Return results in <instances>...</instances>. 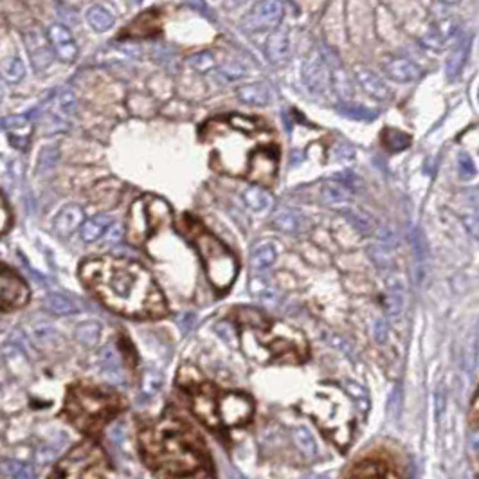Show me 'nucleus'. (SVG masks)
<instances>
[{"label":"nucleus","mask_w":479,"mask_h":479,"mask_svg":"<svg viewBox=\"0 0 479 479\" xmlns=\"http://www.w3.org/2000/svg\"><path fill=\"white\" fill-rule=\"evenodd\" d=\"M198 135L213 146L211 166L220 174L243 177L256 186H272L279 150L265 123L243 114H224L205 121Z\"/></svg>","instance_id":"nucleus-1"},{"label":"nucleus","mask_w":479,"mask_h":479,"mask_svg":"<svg viewBox=\"0 0 479 479\" xmlns=\"http://www.w3.org/2000/svg\"><path fill=\"white\" fill-rule=\"evenodd\" d=\"M85 286L109 310L132 319H155L168 314L164 294L152 272L128 258L85 260L80 265Z\"/></svg>","instance_id":"nucleus-2"},{"label":"nucleus","mask_w":479,"mask_h":479,"mask_svg":"<svg viewBox=\"0 0 479 479\" xmlns=\"http://www.w3.org/2000/svg\"><path fill=\"white\" fill-rule=\"evenodd\" d=\"M146 463L168 475L190 474L200 467L197 438L177 418H164L141 435Z\"/></svg>","instance_id":"nucleus-3"},{"label":"nucleus","mask_w":479,"mask_h":479,"mask_svg":"<svg viewBox=\"0 0 479 479\" xmlns=\"http://www.w3.org/2000/svg\"><path fill=\"white\" fill-rule=\"evenodd\" d=\"M181 233L195 245L204 263L205 276L220 292L231 289L238 276V260L213 233L205 229L193 214L184 213L181 218Z\"/></svg>","instance_id":"nucleus-4"},{"label":"nucleus","mask_w":479,"mask_h":479,"mask_svg":"<svg viewBox=\"0 0 479 479\" xmlns=\"http://www.w3.org/2000/svg\"><path fill=\"white\" fill-rule=\"evenodd\" d=\"M117 411H119L117 395L92 387H73L68 391L65 404V415L68 416V422H73L85 432L101 429Z\"/></svg>","instance_id":"nucleus-5"},{"label":"nucleus","mask_w":479,"mask_h":479,"mask_svg":"<svg viewBox=\"0 0 479 479\" xmlns=\"http://www.w3.org/2000/svg\"><path fill=\"white\" fill-rule=\"evenodd\" d=\"M169 220H171V207L162 198H137L130 205L126 238L132 245H143L159 227L169 224Z\"/></svg>","instance_id":"nucleus-6"},{"label":"nucleus","mask_w":479,"mask_h":479,"mask_svg":"<svg viewBox=\"0 0 479 479\" xmlns=\"http://www.w3.org/2000/svg\"><path fill=\"white\" fill-rule=\"evenodd\" d=\"M103 452L94 443H83L61 461L51 479H105Z\"/></svg>","instance_id":"nucleus-7"},{"label":"nucleus","mask_w":479,"mask_h":479,"mask_svg":"<svg viewBox=\"0 0 479 479\" xmlns=\"http://www.w3.org/2000/svg\"><path fill=\"white\" fill-rule=\"evenodd\" d=\"M28 301L29 289L24 279L8 265H2V272H0V308L2 312L18 310Z\"/></svg>","instance_id":"nucleus-8"},{"label":"nucleus","mask_w":479,"mask_h":479,"mask_svg":"<svg viewBox=\"0 0 479 479\" xmlns=\"http://www.w3.org/2000/svg\"><path fill=\"white\" fill-rule=\"evenodd\" d=\"M253 411V400L243 393L231 391V393H224L218 399V415H220L222 422L229 427H238L249 422Z\"/></svg>","instance_id":"nucleus-9"},{"label":"nucleus","mask_w":479,"mask_h":479,"mask_svg":"<svg viewBox=\"0 0 479 479\" xmlns=\"http://www.w3.org/2000/svg\"><path fill=\"white\" fill-rule=\"evenodd\" d=\"M283 18V4L278 0H262L249 11V15L242 20V28L245 31H267L278 29Z\"/></svg>","instance_id":"nucleus-10"},{"label":"nucleus","mask_w":479,"mask_h":479,"mask_svg":"<svg viewBox=\"0 0 479 479\" xmlns=\"http://www.w3.org/2000/svg\"><path fill=\"white\" fill-rule=\"evenodd\" d=\"M76 110V96L73 90L61 89L54 94V97L47 103V128H53V132L67 130L68 119Z\"/></svg>","instance_id":"nucleus-11"},{"label":"nucleus","mask_w":479,"mask_h":479,"mask_svg":"<svg viewBox=\"0 0 479 479\" xmlns=\"http://www.w3.org/2000/svg\"><path fill=\"white\" fill-rule=\"evenodd\" d=\"M301 74L308 90L315 94L325 92L332 85V81H334L330 65H328V61L325 60L321 53H312L310 56L306 58Z\"/></svg>","instance_id":"nucleus-12"},{"label":"nucleus","mask_w":479,"mask_h":479,"mask_svg":"<svg viewBox=\"0 0 479 479\" xmlns=\"http://www.w3.org/2000/svg\"><path fill=\"white\" fill-rule=\"evenodd\" d=\"M191 402H193V411L195 415L210 427H218L220 423V415H218V399H217V389H214L211 384H202L195 389L193 396H191Z\"/></svg>","instance_id":"nucleus-13"},{"label":"nucleus","mask_w":479,"mask_h":479,"mask_svg":"<svg viewBox=\"0 0 479 479\" xmlns=\"http://www.w3.org/2000/svg\"><path fill=\"white\" fill-rule=\"evenodd\" d=\"M346 479H404L396 467L384 458H368L358 461Z\"/></svg>","instance_id":"nucleus-14"},{"label":"nucleus","mask_w":479,"mask_h":479,"mask_svg":"<svg viewBox=\"0 0 479 479\" xmlns=\"http://www.w3.org/2000/svg\"><path fill=\"white\" fill-rule=\"evenodd\" d=\"M51 47L53 45H51L49 38L45 40L44 35L40 31H37V29L29 31L25 35V49H28L32 67L37 68V71H44V68H47L49 65L53 63L54 51Z\"/></svg>","instance_id":"nucleus-15"},{"label":"nucleus","mask_w":479,"mask_h":479,"mask_svg":"<svg viewBox=\"0 0 479 479\" xmlns=\"http://www.w3.org/2000/svg\"><path fill=\"white\" fill-rule=\"evenodd\" d=\"M47 38L53 45V51L60 60L74 61L78 56V47L74 38L63 24H53L47 29Z\"/></svg>","instance_id":"nucleus-16"},{"label":"nucleus","mask_w":479,"mask_h":479,"mask_svg":"<svg viewBox=\"0 0 479 479\" xmlns=\"http://www.w3.org/2000/svg\"><path fill=\"white\" fill-rule=\"evenodd\" d=\"M4 132L8 133L11 146L18 150H25L29 146L32 135V121L28 116H9L2 121Z\"/></svg>","instance_id":"nucleus-17"},{"label":"nucleus","mask_w":479,"mask_h":479,"mask_svg":"<svg viewBox=\"0 0 479 479\" xmlns=\"http://www.w3.org/2000/svg\"><path fill=\"white\" fill-rule=\"evenodd\" d=\"M85 224V213L80 205L71 204L58 213L56 220H54V231L60 236L67 238L74 233L76 229H81Z\"/></svg>","instance_id":"nucleus-18"},{"label":"nucleus","mask_w":479,"mask_h":479,"mask_svg":"<svg viewBox=\"0 0 479 479\" xmlns=\"http://www.w3.org/2000/svg\"><path fill=\"white\" fill-rule=\"evenodd\" d=\"M272 226L283 233H301V231L308 229V222L303 217V213L290 207H281L274 213Z\"/></svg>","instance_id":"nucleus-19"},{"label":"nucleus","mask_w":479,"mask_h":479,"mask_svg":"<svg viewBox=\"0 0 479 479\" xmlns=\"http://www.w3.org/2000/svg\"><path fill=\"white\" fill-rule=\"evenodd\" d=\"M387 76L393 81L399 83H409L420 78V67L409 60V58H391L386 65H384Z\"/></svg>","instance_id":"nucleus-20"},{"label":"nucleus","mask_w":479,"mask_h":479,"mask_svg":"<svg viewBox=\"0 0 479 479\" xmlns=\"http://www.w3.org/2000/svg\"><path fill=\"white\" fill-rule=\"evenodd\" d=\"M355 76H357L358 85H360V87H363V89L366 90L371 97L380 99V101L389 99L391 92H389V89H387V85L384 83V81L380 80V78L377 76L373 71L364 68V67H358L357 71H355Z\"/></svg>","instance_id":"nucleus-21"},{"label":"nucleus","mask_w":479,"mask_h":479,"mask_svg":"<svg viewBox=\"0 0 479 479\" xmlns=\"http://www.w3.org/2000/svg\"><path fill=\"white\" fill-rule=\"evenodd\" d=\"M289 31L285 28H278L276 31H272V35H270L265 45L267 58L272 63H281L289 56Z\"/></svg>","instance_id":"nucleus-22"},{"label":"nucleus","mask_w":479,"mask_h":479,"mask_svg":"<svg viewBox=\"0 0 479 479\" xmlns=\"http://www.w3.org/2000/svg\"><path fill=\"white\" fill-rule=\"evenodd\" d=\"M99 368H101V373L105 375L107 379H109L112 384L125 382L121 360H119V355L114 351L112 346L103 348V351L99 353Z\"/></svg>","instance_id":"nucleus-23"},{"label":"nucleus","mask_w":479,"mask_h":479,"mask_svg":"<svg viewBox=\"0 0 479 479\" xmlns=\"http://www.w3.org/2000/svg\"><path fill=\"white\" fill-rule=\"evenodd\" d=\"M238 97L242 103L250 107H265L272 99V92L265 83H249L242 85L238 89Z\"/></svg>","instance_id":"nucleus-24"},{"label":"nucleus","mask_w":479,"mask_h":479,"mask_svg":"<svg viewBox=\"0 0 479 479\" xmlns=\"http://www.w3.org/2000/svg\"><path fill=\"white\" fill-rule=\"evenodd\" d=\"M249 290L253 298L260 299L262 303H274L278 299V289L274 286V283L267 276L260 272L250 276Z\"/></svg>","instance_id":"nucleus-25"},{"label":"nucleus","mask_w":479,"mask_h":479,"mask_svg":"<svg viewBox=\"0 0 479 479\" xmlns=\"http://www.w3.org/2000/svg\"><path fill=\"white\" fill-rule=\"evenodd\" d=\"M110 218L107 214H97V217L90 218L81 226L80 234L81 240L85 243H94L96 240H99L101 236H105V233L109 231Z\"/></svg>","instance_id":"nucleus-26"},{"label":"nucleus","mask_w":479,"mask_h":479,"mask_svg":"<svg viewBox=\"0 0 479 479\" xmlns=\"http://www.w3.org/2000/svg\"><path fill=\"white\" fill-rule=\"evenodd\" d=\"M321 200L322 204L330 205V207H341L350 200V191L344 184L328 182L321 188Z\"/></svg>","instance_id":"nucleus-27"},{"label":"nucleus","mask_w":479,"mask_h":479,"mask_svg":"<svg viewBox=\"0 0 479 479\" xmlns=\"http://www.w3.org/2000/svg\"><path fill=\"white\" fill-rule=\"evenodd\" d=\"M243 202L253 211H265L272 205V197L262 186H250L243 191Z\"/></svg>","instance_id":"nucleus-28"},{"label":"nucleus","mask_w":479,"mask_h":479,"mask_svg":"<svg viewBox=\"0 0 479 479\" xmlns=\"http://www.w3.org/2000/svg\"><path fill=\"white\" fill-rule=\"evenodd\" d=\"M451 25L452 20H449L439 24L438 28H432L431 31L427 32L425 37L422 38V44L427 45V47L442 49L443 45H445V42L451 40V38L454 37V32L458 31V28H451Z\"/></svg>","instance_id":"nucleus-29"},{"label":"nucleus","mask_w":479,"mask_h":479,"mask_svg":"<svg viewBox=\"0 0 479 479\" xmlns=\"http://www.w3.org/2000/svg\"><path fill=\"white\" fill-rule=\"evenodd\" d=\"M276 262V249L270 243L262 242L258 245L253 247V253H250V263H253L254 270H265L269 267H272V263Z\"/></svg>","instance_id":"nucleus-30"},{"label":"nucleus","mask_w":479,"mask_h":479,"mask_svg":"<svg viewBox=\"0 0 479 479\" xmlns=\"http://www.w3.org/2000/svg\"><path fill=\"white\" fill-rule=\"evenodd\" d=\"M44 308L53 315H71L78 310L74 301L61 294H49L44 301Z\"/></svg>","instance_id":"nucleus-31"},{"label":"nucleus","mask_w":479,"mask_h":479,"mask_svg":"<svg viewBox=\"0 0 479 479\" xmlns=\"http://www.w3.org/2000/svg\"><path fill=\"white\" fill-rule=\"evenodd\" d=\"M468 51H471V42H468V40L459 42L458 47L452 51V54L449 56V60H447V76L449 78H452V80H454V78L458 76L461 71H463V65H465V60H467Z\"/></svg>","instance_id":"nucleus-32"},{"label":"nucleus","mask_w":479,"mask_h":479,"mask_svg":"<svg viewBox=\"0 0 479 479\" xmlns=\"http://www.w3.org/2000/svg\"><path fill=\"white\" fill-rule=\"evenodd\" d=\"M2 479H37V472L31 465L18 463L13 459H4L2 463Z\"/></svg>","instance_id":"nucleus-33"},{"label":"nucleus","mask_w":479,"mask_h":479,"mask_svg":"<svg viewBox=\"0 0 479 479\" xmlns=\"http://www.w3.org/2000/svg\"><path fill=\"white\" fill-rule=\"evenodd\" d=\"M87 20L92 25L94 31L105 32L109 31L110 28H114L112 13L107 11V9L101 8V6H92V8L87 11Z\"/></svg>","instance_id":"nucleus-34"},{"label":"nucleus","mask_w":479,"mask_h":479,"mask_svg":"<svg viewBox=\"0 0 479 479\" xmlns=\"http://www.w3.org/2000/svg\"><path fill=\"white\" fill-rule=\"evenodd\" d=\"M99 337H101V325L96 321L81 322L80 327L76 328L78 342L87 348L96 346L97 342H99Z\"/></svg>","instance_id":"nucleus-35"},{"label":"nucleus","mask_w":479,"mask_h":479,"mask_svg":"<svg viewBox=\"0 0 479 479\" xmlns=\"http://www.w3.org/2000/svg\"><path fill=\"white\" fill-rule=\"evenodd\" d=\"M380 139H382L384 146L389 152H402V150H406L411 145V135H407L406 132H400L396 128H386L382 132V135H380Z\"/></svg>","instance_id":"nucleus-36"},{"label":"nucleus","mask_w":479,"mask_h":479,"mask_svg":"<svg viewBox=\"0 0 479 479\" xmlns=\"http://www.w3.org/2000/svg\"><path fill=\"white\" fill-rule=\"evenodd\" d=\"M29 334H31V337L35 339V342H38V344H51L54 339H58L56 330H54L47 321L31 322Z\"/></svg>","instance_id":"nucleus-37"},{"label":"nucleus","mask_w":479,"mask_h":479,"mask_svg":"<svg viewBox=\"0 0 479 479\" xmlns=\"http://www.w3.org/2000/svg\"><path fill=\"white\" fill-rule=\"evenodd\" d=\"M63 442L65 439L61 438L60 442H47V443H44L40 449L37 451V461L38 463H42V465H47V463H51L54 458H56L58 454H60V451H61V447H63Z\"/></svg>","instance_id":"nucleus-38"},{"label":"nucleus","mask_w":479,"mask_h":479,"mask_svg":"<svg viewBox=\"0 0 479 479\" xmlns=\"http://www.w3.org/2000/svg\"><path fill=\"white\" fill-rule=\"evenodd\" d=\"M24 74L25 65L18 56L11 58V60L4 65V80L8 81V83H18V81L24 78Z\"/></svg>","instance_id":"nucleus-39"},{"label":"nucleus","mask_w":479,"mask_h":479,"mask_svg":"<svg viewBox=\"0 0 479 479\" xmlns=\"http://www.w3.org/2000/svg\"><path fill=\"white\" fill-rule=\"evenodd\" d=\"M162 386V375L155 370H148L143 377V391L146 395H155Z\"/></svg>","instance_id":"nucleus-40"},{"label":"nucleus","mask_w":479,"mask_h":479,"mask_svg":"<svg viewBox=\"0 0 479 479\" xmlns=\"http://www.w3.org/2000/svg\"><path fill=\"white\" fill-rule=\"evenodd\" d=\"M296 438V443L299 445V449H301L303 452H305L306 456H314L315 454V449H317V445H315L314 438H312V435L306 429H298L294 435Z\"/></svg>","instance_id":"nucleus-41"},{"label":"nucleus","mask_w":479,"mask_h":479,"mask_svg":"<svg viewBox=\"0 0 479 479\" xmlns=\"http://www.w3.org/2000/svg\"><path fill=\"white\" fill-rule=\"evenodd\" d=\"M190 65H193L200 73H207V71L214 67V58L211 53H198L190 58Z\"/></svg>","instance_id":"nucleus-42"},{"label":"nucleus","mask_w":479,"mask_h":479,"mask_svg":"<svg viewBox=\"0 0 479 479\" xmlns=\"http://www.w3.org/2000/svg\"><path fill=\"white\" fill-rule=\"evenodd\" d=\"M214 332H217L218 335H220L222 339L226 342H229V344H236V330H234V327L231 325L229 321H220L217 322V327H214Z\"/></svg>","instance_id":"nucleus-43"},{"label":"nucleus","mask_w":479,"mask_h":479,"mask_svg":"<svg viewBox=\"0 0 479 479\" xmlns=\"http://www.w3.org/2000/svg\"><path fill=\"white\" fill-rule=\"evenodd\" d=\"M58 162V148L54 146H47L40 152V169L53 168Z\"/></svg>","instance_id":"nucleus-44"},{"label":"nucleus","mask_w":479,"mask_h":479,"mask_svg":"<svg viewBox=\"0 0 479 479\" xmlns=\"http://www.w3.org/2000/svg\"><path fill=\"white\" fill-rule=\"evenodd\" d=\"M11 222H13V213H11V210H9L6 197H2V202H0V231H2V234L8 233Z\"/></svg>","instance_id":"nucleus-45"},{"label":"nucleus","mask_w":479,"mask_h":479,"mask_svg":"<svg viewBox=\"0 0 479 479\" xmlns=\"http://www.w3.org/2000/svg\"><path fill=\"white\" fill-rule=\"evenodd\" d=\"M459 174H461V177L463 178H472L475 175V166L474 162H472V159L468 157L467 153H463V155H459Z\"/></svg>","instance_id":"nucleus-46"},{"label":"nucleus","mask_w":479,"mask_h":479,"mask_svg":"<svg viewBox=\"0 0 479 479\" xmlns=\"http://www.w3.org/2000/svg\"><path fill=\"white\" fill-rule=\"evenodd\" d=\"M220 73L224 74V76L229 78V80H236V78L245 74V68H243L240 63H236V61H231V63H226L220 68Z\"/></svg>","instance_id":"nucleus-47"},{"label":"nucleus","mask_w":479,"mask_h":479,"mask_svg":"<svg viewBox=\"0 0 479 479\" xmlns=\"http://www.w3.org/2000/svg\"><path fill=\"white\" fill-rule=\"evenodd\" d=\"M348 218H350V220L353 222V226L357 227V229L360 231V233H364V234L371 233V231H370V227H371V226H370V222H368L366 218L363 217V214L351 213V211H350V213H348Z\"/></svg>","instance_id":"nucleus-48"},{"label":"nucleus","mask_w":479,"mask_h":479,"mask_svg":"<svg viewBox=\"0 0 479 479\" xmlns=\"http://www.w3.org/2000/svg\"><path fill=\"white\" fill-rule=\"evenodd\" d=\"M375 339L380 342V344H384L387 339V322L384 321V319H379V321L375 322Z\"/></svg>","instance_id":"nucleus-49"},{"label":"nucleus","mask_w":479,"mask_h":479,"mask_svg":"<svg viewBox=\"0 0 479 479\" xmlns=\"http://www.w3.org/2000/svg\"><path fill=\"white\" fill-rule=\"evenodd\" d=\"M465 226H467V229L471 231L474 236L479 238V214L474 213V214H468V217L463 218Z\"/></svg>","instance_id":"nucleus-50"},{"label":"nucleus","mask_w":479,"mask_h":479,"mask_svg":"<svg viewBox=\"0 0 479 479\" xmlns=\"http://www.w3.org/2000/svg\"><path fill=\"white\" fill-rule=\"evenodd\" d=\"M123 233H125V231H123L121 224H114V226L109 229V233H107V242L117 243L123 238Z\"/></svg>","instance_id":"nucleus-51"},{"label":"nucleus","mask_w":479,"mask_h":479,"mask_svg":"<svg viewBox=\"0 0 479 479\" xmlns=\"http://www.w3.org/2000/svg\"><path fill=\"white\" fill-rule=\"evenodd\" d=\"M123 438H125V425H123V423H117V425H114L112 432H110V442L121 443Z\"/></svg>","instance_id":"nucleus-52"},{"label":"nucleus","mask_w":479,"mask_h":479,"mask_svg":"<svg viewBox=\"0 0 479 479\" xmlns=\"http://www.w3.org/2000/svg\"><path fill=\"white\" fill-rule=\"evenodd\" d=\"M472 425L475 427V429H479V393L475 395L474 399V404H472Z\"/></svg>","instance_id":"nucleus-53"},{"label":"nucleus","mask_w":479,"mask_h":479,"mask_svg":"<svg viewBox=\"0 0 479 479\" xmlns=\"http://www.w3.org/2000/svg\"><path fill=\"white\" fill-rule=\"evenodd\" d=\"M315 479H325V478H315Z\"/></svg>","instance_id":"nucleus-54"},{"label":"nucleus","mask_w":479,"mask_h":479,"mask_svg":"<svg viewBox=\"0 0 479 479\" xmlns=\"http://www.w3.org/2000/svg\"><path fill=\"white\" fill-rule=\"evenodd\" d=\"M478 214H479V210H478Z\"/></svg>","instance_id":"nucleus-55"}]
</instances>
